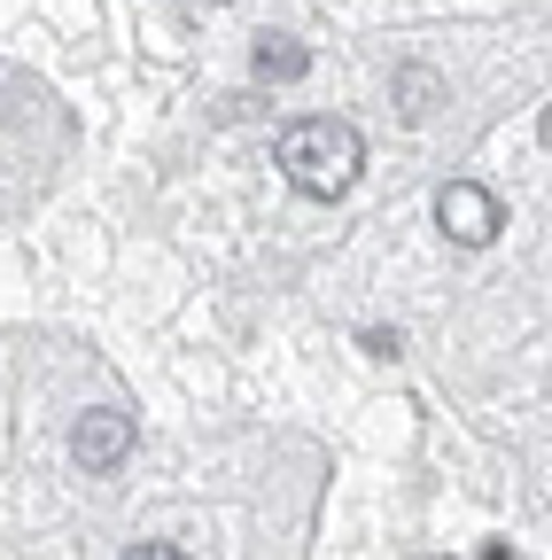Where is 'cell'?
<instances>
[{
  "mask_svg": "<svg viewBox=\"0 0 552 560\" xmlns=\"http://www.w3.org/2000/svg\"><path fill=\"white\" fill-rule=\"evenodd\" d=\"M272 164H281V179L312 202H334L351 195L359 172H366V140L351 117H296L281 125V140H272Z\"/></svg>",
  "mask_w": 552,
  "mask_h": 560,
  "instance_id": "1",
  "label": "cell"
},
{
  "mask_svg": "<svg viewBox=\"0 0 552 560\" xmlns=\"http://www.w3.org/2000/svg\"><path fill=\"white\" fill-rule=\"evenodd\" d=\"M436 226H444L459 249H491V242H498V226H506V210H498V195H491V187H474V179H444V187H436Z\"/></svg>",
  "mask_w": 552,
  "mask_h": 560,
  "instance_id": "2",
  "label": "cell"
},
{
  "mask_svg": "<svg viewBox=\"0 0 552 560\" xmlns=\"http://www.w3.org/2000/svg\"><path fill=\"white\" fill-rule=\"evenodd\" d=\"M71 459H79L86 475H109V467H125V459H132V412H117V405H94V412H79V429H71Z\"/></svg>",
  "mask_w": 552,
  "mask_h": 560,
  "instance_id": "3",
  "label": "cell"
},
{
  "mask_svg": "<svg viewBox=\"0 0 552 560\" xmlns=\"http://www.w3.org/2000/svg\"><path fill=\"white\" fill-rule=\"evenodd\" d=\"M436 102H444V79H436L428 62H404V70H397V117H404V125H428Z\"/></svg>",
  "mask_w": 552,
  "mask_h": 560,
  "instance_id": "4",
  "label": "cell"
},
{
  "mask_svg": "<svg viewBox=\"0 0 552 560\" xmlns=\"http://www.w3.org/2000/svg\"><path fill=\"white\" fill-rule=\"evenodd\" d=\"M304 70H312L304 39H257V79L265 86H289V79H304Z\"/></svg>",
  "mask_w": 552,
  "mask_h": 560,
  "instance_id": "5",
  "label": "cell"
},
{
  "mask_svg": "<svg viewBox=\"0 0 552 560\" xmlns=\"http://www.w3.org/2000/svg\"><path fill=\"white\" fill-rule=\"evenodd\" d=\"M117 560H187V552H179V545H125Z\"/></svg>",
  "mask_w": 552,
  "mask_h": 560,
  "instance_id": "6",
  "label": "cell"
},
{
  "mask_svg": "<svg viewBox=\"0 0 552 560\" xmlns=\"http://www.w3.org/2000/svg\"><path fill=\"white\" fill-rule=\"evenodd\" d=\"M537 140H544V149H552V102H544V117H537Z\"/></svg>",
  "mask_w": 552,
  "mask_h": 560,
  "instance_id": "7",
  "label": "cell"
}]
</instances>
